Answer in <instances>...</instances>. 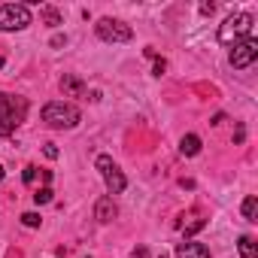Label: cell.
Wrapping results in <instances>:
<instances>
[{"instance_id":"7c38bea8","label":"cell","mask_w":258,"mask_h":258,"mask_svg":"<svg viewBox=\"0 0 258 258\" xmlns=\"http://www.w3.org/2000/svg\"><path fill=\"white\" fill-rule=\"evenodd\" d=\"M243 219H246V222H258V198H255V195H249V198L243 201Z\"/></svg>"},{"instance_id":"9a60e30c","label":"cell","mask_w":258,"mask_h":258,"mask_svg":"<svg viewBox=\"0 0 258 258\" xmlns=\"http://www.w3.org/2000/svg\"><path fill=\"white\" fill-rule=\"evenodd\" d=\"M52 195H55V191H52L49 185H43V188H37V195H34V204H37V207H40V204H49V201H52Z\"/></svg>"},{"instance_id":"6da1fadb","label":"cell","mask_w":258,"mask_h":258,"mask_svg":"<svg viewBox=\"0 0 258 258\" xmlns=\"http://www.w3.org/2000/svg\"><path fill=\"white\" fill-rule=\"evenodd\" d=\"M28 115V100L10 91H0V137H10Z\"/></svg>"},{"instance_id":"e0dca14e","label":"cell","mask_w":258,"mask_h":258,"mask_svg":"<svg viewBox=\"0 0 258 258\" xmlns=\"http://www.w3.org/2000/svg\"><path fill=\"white\" fill-rule=\"evenodd\" d=\"M204 225H207V219H195V222H188V225H185V237H191V234H198V231H201Z\"/></svg>"},{"instance_id":"7a4b0ae2","label":"cell","mask_w":258,"mask_h":258,"mask_svg":"<svg viewBox=\"0 0 258 258\" xmlns=\"http://www.w3.org/2000/svg\"><path fill=\"white\" fill-rule=\"evenodd\" d=\"M252 37V16L249 13H234L219 25V43L222 46H237Z\"/></svg>"},{"instance_id":"44dd1931","label":"cell","mask_w":258,"mask_h":258,"mask_svg":"<svg viewBox=\"0 0 258 258\" xmlns=\"http://www.w3.org/2000/svg\"><path fill=\"white\" fill-rule=\"evenodd\" d=\"M201 13H204V16H213V13H216V4H201Z\"/></svg>"},{"instance_id":"cb8c5ba5","label":"cell","mask_w":258,"mask_h":258,"mask_svg":"<svg viewBox=\"0 0 258 258\" xmlns=\"http://www.w3.org/2000/svg\"><path fill=\"white\" fill-rule=\"evenodd\" d=\"M4 176H7V170H4V164H0V179H4Z\"/></svg>"},{"instance_id":"d6986e66","label":"cell","mask_w":258,"mask_h":258,"mask_svg":"<svg viewBox=\"0 0 258 258\" xmlns=\"http://www.w3.org/2000/svg\"><path fill=\"white\" fill-rule=\"evenodd\" d=\"M22 179H25V182L31 185V182L37 179V167H34V164H28V167H25V173H22Z\"/></svg>"},{"instance_id":"8fae6325","label":"cell","mask_w":258,"mask_h":258,"mask_svg":"<svg viewBox=\"0 0 258 258\" xmlns=\"http://www.w3.org/2000/svg\"><path fill=\"white\" fill-rule=\"evenodd\" d=\"M179 152H182L185 158H195V155L201 152V137H198V134H185V137L179 140Z\"/></svg>"},{"instance_id":"ffe728a7","label":"cell","mask_w":258,"mask_h":258,"mask_svg":"<svg viewBox=\"0 0 258 258\" xmlns=\"http://www.w3.org/2000/svg\"><path fill=\"white\" fill-rule=\"evenodd\" d=\"M43 152H46V158H58V146H55V143H46Z\"/></svg>"},{"instance_id":"5bb4252c","label":"cell","mask_w":258,"mask_h":258,"mask_svg":"<svg viewBox=\"0 0 258 258\" xmlns=\"http://www.w3.org/2000/svg\"><path fill=\"white\" fill-rule=\"evenodd\" d=\"M237 249H240V258H255V240L252 237H240Z\"/></svg>"},{"instance_id":"9c48e42d","label":"cell","mask_w":258,"mask_h":258,"mask_svg":"<svg viewBox=\"0 0 258 258\" xmlns=\"http://www.w3.org/2000/svg\"><path fill=\"white\" fill-rule=\"evenodd\" d=\"M118 216V207H115V201L109 198V195H103L97 204H94V219L97 222H112Z\"/></svg>"},{"instance_id":"2e32d148","label":"cell","mask_w":258,"mask_h":258,"mask_svg":"<svg viewBox=\"0 0 258 258\" xmlns=\"http://www.w3.org/2000/svg\"><path fill=\"white\" fill-rule=\"evenodd\" d=\"M40 213H22V225H28V228H40Z\"/></svg>"},{"instance_id":"30bf717a","label":"cell","mask_w":258,"mask_h":258,"mask_svg":"<svg viewBox=\"0 0 258 258\" xmlns=\"http://www.w3.org/2000/svg\"><path fill=\"white\" fill-rule=\"evenodd\" d=\"M61 91H64V97H82V94H85V82L76 79L73 73H64V79H61Z\"/></svg>"},{"instance_id":"603a6c76","label":"cell","mask_w":258,"mask_h":258,"mask_svg":"<svg viewBox=\"0 0 258 258\" xmlns=\"http://www.w3.org/2000/svg\"><path fill=\"white\" fill-rule=\"evenodd\" d=\"M243 137H246V131H243V127H237V134H234V143H243Z\"/></svg>"},{"instance_id":"ac0fdd59","label":"cell","mask_w":258,"mask_h":258,"mask_svg":"<svg viewBox=\"0 0 258 258\" xmlns=\"http://www.w3.org/2000/svg\"><path fill=\"white\" fill-rule=\"evenodd\" d=\"M164 70H167V61L155 55V70H152V76H164Z\"/></svg>"},{"instance_id":"3957f363","label":"cell","mask_w":258,"mask_h":258,"mask_svg":"<svg viewBox=\"0 0 258 258\" xmlns=\"http://www.w3.org/2000/svg\"><path fill=\"white\" fill-rule=\"evenodd\" d=\"M43 121L49 127H61L64 131V127H76L82 121V112H79V106H73L67 100H52L43 106Z\"/></svg>"},{"instance_id":"d4e9b609","label":"cell","mask_w":258,"mask_h":258,"mask_svg":"<svg viewBox=\"0 0 258 258\" xmlns=\"http://www.w3.org/2000/svg\"><path fill=\"white\" fill-rule=\"evenodd\" d=\"M158 258H167V255H158Z\"/></svg>"},{"instance_id":"52a82bcc","label":"cell","mask_w":258,"mask_h":258,"mask_svg":"<svg viewBox=\"0 0 258 258\" xmlns=\"http://www.w3.org/2000/svg\"><path fill=\"white\" fill-rule=\"evenodd\" d=\"M255 58H258V40H255V37H249V40H243V43H237V46L231 49V67H234V70L252 67Z\"/></svg>"},{"instance_id":"5b68a950","label":"cell","mask_w":258,"mask_h":258,"mask_svg":"<svg viewBox=\"0 0 258 258\" xmlns=\"http://www.w3.org/2000/svg\"><path fill=\"white\" fill-rule=\"evenodd\" d=\"M94 34L103 40V43H131L134 40V31L131 25H124L118 19H100L94 25Z\"/></svg>"},{"instance_id":"277c9868","label":"cell","mask_w":258,"mask_h":258,"mask_svg":"<svg viewBox=\"0 0 258 258\" xmlns=\"http://www.w3.org/2000/svg\"><path fill=\"white\" fill-rule=\"evenodd\" d=\"M28 25H31V7H25V4H4L0 7V34L25 31Z\"/></svg>"},{"instance_id":"ba28073f","label":"cell","mask_w":258,"mask_h":258,"mask_svg":"<svg viewBox=\"0 0 258 258\" xmlns=\"http://www.w3.org/2000/svg\"><path fill=\"white\" fill-rule=\"evenodd\" d=\"M176 258H213V255H210V246L198 240H185V243H176Z\"/></svg>"},{"instance_id":"7402d4cb","label":"cell","mask_w":258,"mask_h":258,"mask_svg":"<svg viewBox=\"0 0 258 258\" xmlns=\"http://www.w3.org/2000/svg\"><path fill=\"white\" fill-rule=\"evenodd\" d=\"M134 258H149V249H146V246H140V249H134Z\"/></svg>"},{"instance_id":"4fadbf2b","label":"cell","mask_w":258,"mask_h":258,"mask_svg":"<svg viewBox=\"0 0 258 258\" xmlns=\"http://www.w3.org/2000/svg\"><path fill=\"white\" fill-rule=\"evenodd\" d=\"M40 16H43V22H46L49 28H58V25H61V13H58L55 7H40Z\"/></svg>"},{"instance_id":"8992f818","label":"cell","mask_w":258,"mask_h":258,"mask_svg":"<svg viewBox=\"0 0 258 258\" xmlns=\"http://www.w3.org/2000/svg\"><path fill=\"white\" fill-rule=\"evenodd\" d=\"M94 167L100 170V176H103V182H106V191H109V198H112V195H121V191H124L127 179H124V173L118 170V164H115V161H112L109 155H97Z\"/></svg>"}]
</instances>
